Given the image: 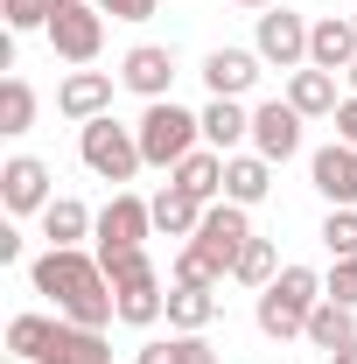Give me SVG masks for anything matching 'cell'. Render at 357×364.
<instances>
[{"mask_svg":"<svg viewBox=\"0 0 357 364\" xmlns=\"http://www.w3.org/2000/svg\"><path fill=\"white\" fill-rule=\"evenodd\" d=\"M28 280H36V294L56 301L63 322L105 329V322L119 316V294H112V280H105V267H98V252H85V245H49L43 259L28 267Z\"/></svg>","mask_w":357,"mask_h":364,"instance_id":"6da1fadb","label":"cell"},{"mask_svg":"<svg viewBox=\"0 0 357 364\" xmlns=\"http://www.w3.org/2000/svg\"><path fill=\"white\" fill-rule=\"evenodd\" d=\"M329 287H322V273L315 267H280L273 273V287H260V329H267L273 343H287V336H309V316L315 301H322Z\"/></svg>","mask_w":357,"mask_h":364,"instance_id":"7a4b0ae2","label":"cell"},{"mask_svg":"<svg viewBox=\"0 0 357 364\" xmlns=\"http://www.w3.org/2000/svg\"><path fill=\"white\" fill-rule=\"evenodd\" d=\"M78 154H85V168H91V176H98V182H112V189H119V182H134L140 168H147V154H140V134H134V127H119L112 112L78 127Z\"/></svg>","mask_w":357,"mask_h":364,"instance_id":"3957f363","label":"cell"},{"mask_svg":"<svg viewBox=\"0 0 357 364\" xmlns=\"http://www.w3.org/2000/svg\"><path fill=\"white\" fill-rule=\"evenodd\" d=\"M140 154H147V168H176L196 154V140H203V112H182L176 98H154L147 112H140Z\"/></svg>","mask_w":357,"mask_h":364,"instance_id":"277c9868","label":"cell"},{"mask_svg":"<svg viewBox=\"0 0 357 364\" xmlns=\"http://www.w3.org/2000/svg\"><path fill=\"white\" fill-rule=\"evenodd\" d=\"M43 36H49V49H56L63 63L91 70V63H98V49H105V14H98L91 0H63V7H56V21H49Z\"/></svg>","mask_w":357,"mask_h":364,"instance_id":"5b68a950","label":"cell"},{"mask_svg":"<svg viewBox=\"0 0 357 364\" xmlns=\"http://www.w3.org/2000/svg\"><path fill=\"white\" fill-rule=\"evenodd\" d=\"M309 28L294 7H267L260 14V28H252V49H260V63H280V70H309Z\"/></svg>","mask_w":357,"mask_h":364,"instance_id":"8992f818","label":"cell"},{"mask_svg":"<svg viewBox=\"0 0 357 364\" xmlns=\"http://www.w3.org/2000/svg\"><path fill=\"white\" fill-rule=\"evenodd\" d=\"M0 203H7L14 218L49 210V203H56V196H49V161H36V154H14V161H0Z\"/></svg>","mask_w":357,"mask_h":364,"instance_id":"52a82bcc","label":"cell"},{"mask_svg":"<svg viewBox=\"0 0 357 364\" xmlns=\"http://www.w3.org/2000/svg\"><path fill=\"white\" fill-rule=\"evenodd\" d=\"M252 154H267L273 168H280L287 154H302V112H294L287 98H267V105L252 112Z\"/></svg>","mask_w":357,"mask_h":364,"instance_id":"ba28073f","label":"cell"},{"mask_svg":"<svg viewBox=\"0 0 357 364\" xmlns=\"http://www.w3.org/2000/svg\"><path fill=\"white\" fill-rule=\"evenodd\" d=\"M119 85L140 91L147 105H154V98H169V85H176V49H161V43H134L127 56H119Z\"/></svg>","mask_w":357,"mask_h":364,"instance_id":"9c48e42d","label":"cell"},{"mask_svg":"<svg viewBox=\"0 0 357 364\" xmlns=\"http://www.w3.org/2000/svg\"><path fill=\"white\" fill-rule=\"evenodd\" d=\"M309 182L322 189V196H329V210H357V147H343V140L315 147Z\"/></svg>","mask_w":357,"mask_h":364,"instance_id":"30bf717a","label":"cell"},{"mask_svg":"<svg viewBox=\"0 0 357 364\" xmlns=\"http://www.w3.org/2000/svg\"><path fill=\"white\" fill-rule=\"evenodd\" d=\"M36 364H112V343H105V329H85V322H49V343Z\"/></svg>","mask_w":357,"mask_h":364,"instance_id":"8fae6325","label":"cell"},{"mask_svg":"<svg viewBox=\"0 0 357 364\" xmlns=\"http://www.w3.org/2000/svg\"><path fill=\"white\" fill-rule=\"evenodd\" d=\"M56 112L63 119H105L112 112V70H70L63 85H56Z\"/></svg>","mask_w":357,"mask_h":364,"instance_id":"7c38bea8","label":"cell"},{"mask_svg":"<svg viewBox=\"0 0 357 364\" xmlns=\"http://www.w3.org/2000/svg\"><path fill=\"white\" fill-rule=\"evenodd\" d=\"M147 231H154V210L134 189H112V203L98 210V245H147Z\"/></svg>","mask_w":357,"mask_h":364,"instance_id":"4fadbf2b","label":"cell"},{"mask_svg":"<svg viewBox=\"0 0 357 364\" xmlns=\"http://www.w3.org/2000/svg\"><path fill=\"white\" fill-rule=\"evenodd\" d=\"M203 85H211V98H245L260 85V49H211L203 56Z\"/></svg>","mask_w":357,"mask_h":364,"instance_id":"5bb4252c","label":"cell"},{"mask_svg":"<svg viewBox=\"0 0 357 364\" xmlns=\"http://www.w3.org/2000/svg\"><path fill=\"white\" fill-rule=\"evenodd\" d=\"M309 63L315 70H351L357 63V21L351 14H322L309 28Z\"/></svg>","mask_w":357,"mask_h":364,"instance_id":"9a60e30c","label":"cell"},{"mask_svg":"<svg viewBox=\"0 0 357 364\" xmlns=\"http://www.w3.org/2000/svg\"><path fill=\"white\" fill-rule=\"evenodd\" d=\"M357 343V309H343V301H315V316H309V350H322V358L336 364L343 350Z\"/></svg>","mask_w":357,"mask_h":364,"instance_id":"2e32d148","label":"cell"},{"mask_svg":"<svg viewBox=\"0 0 357 364\" xmlns=\"http://www.w3.org/2000/svg\"><path fill=\"white\" fill-rule=\"evenodd\" d=\"M287 105H294V112H302V119H336V105H343V98H336V70H287Z\"/></svg>","mask_w":357,"mask_h":364,"instance_id":"e0dca14e","label":"cell"},{"mask_svg":"<svg viewBox=\"0 0 357 364\" xmlns=\"http://www.w3.org/2000/svg\"><path fill=\"white\" fill-rule=\"evenodd\" d=\"M147 210H154V231H161V238H196V225H203V210H211V203H196L189 189L169 182V189H154V196H147Z\"/></svg>","mask_w":357,"mask_h":364,"instance_id":"ac0fdd59","label":"cell"},{"mask_svg":"<svg viewBox=\"0 0 357 364\" xmlns=\"http://www.w3.org/2000/svg\"><path fill=\"white\" fill-rule=\"evenodd\" d=\"M267 189H273V161L267 154H224V203H245V210H252Z\"/></svg>","mask_w":357,"mask_h":364,"instance_id":"d6986e66","label":"cell"},{"mask_svg":"<svg viewBox=\"0 0 357 364\" xmlns=\"http://www.w3.org/2000/svg\"><path fill=\"white\" fill-rule=\"evenodd\" d=\"M238 140H252V112H245L238 98H211V105H203V147L231 154Z\"/></svg>","mask_w":357,"mask_h":364,"instance_id":"ffe728a7","label":"cell"},{"mask_svg":"<svg viewBox=\"0 0 357 364\" xmlns=\"http://www.w3.org/2000/svg\"><path fill=\"white\" fill-rule=\"evenodd\" d=\"M211 322H218V287H169V329L203 336Z\"/></svg>","mask_w":357,"mask_h":364,"instance_id":"44dd1931","label":"cell"},{"mask_svg":"<svg viewBox=\"0 0 357 364\" xmlns=\"http://www.w3.org/2000/svg\"><path fill=\"white\" fill-rule=\"evenodd\" d=\"M176 189H189L196 203H218L224 196V154L218 147H196L189 161H176Z\"/></svg>","mask_w":357,"mask_h":364,"instance_id":"7402d4cb","label":"cell"},{"mask_svg":"<svg viewBox=\"0 0 357 364\" xmlns=\"http://www.w3.org/2000/svg\"><path fill=\"white\" fill-rule=\"evenodd\" d=\"M112 294H119V322H134V329H154V322L169 316L161 273H154V280H134V287H112Z\"/></svg>","mask_w":357,"mask_h":364,"instance_id":"603a6c76","label":"cell"},{"mask_svg":"<svg viewBox=\"0 0 357 364\" xmlns=\"http://www.w3.org/2000/svg\"><path fill=\"white\" fill-rule=\"evenodd\" d=\"M91 231H98V218H91L78 196H56V203L43 210V238L49 245H78V238H91Z\"/></svg>","mask_w":357,"mask_h":364,"instance_id":"cb8c5ba5","label":"cell"},{"mask_svg":"<svg viewBox=\"0 0 357 364\" xmlns=\"http://www.w3.org/2000/svg\"><path fill=\"white\" fill-rule=\"evenodd\" d=\"M28 127H36V85L21 70H7L0 77V134H28Z\"/></svg>","mask_w":357,"mask_h":364,"instance_id":"d4e9b609","label":"cell"},{"mask_svg":"<svg viewBox=\"0 0 357 364\" xmlns=\"http://www.w3.org/2000/svg\"><path fill=\"white\" fill-rule=\"evenodd\" d=\"M134 364H218V350L203 343V336H154V343H140V358Z\"/></svg>","mask_w":357,"mask_h":364,"instance_id":"484cf974","label":"cell"},{"mask_svg":"<svg viewBox=\"0 0 357 364\" xmlns=\"http://www.w3.org/2000/svg\"><path fill=\"white\" fill-rule=\"evenodd\" d=\"M273 273H280V252H273V238H245V252H238V267H231V280L238 287H273Z\"/></svg>","mask_w":357,"mask_h":364,"instance_id":"4316f807","label":"cell"},{"mask_svg":"<svg viewBox=\"0 0 357 364\" xmlns=\"http://www.w3.org/2000/svg\"><path fill=\"white\" fill-rule=\"evenodd\" d=\"M43 343H49V316H14L7 322V350H14V358H43Z\"/></svg>","mask_w":357,"mask_h":364,"instance_id":"83f0119b","label":"cell"},{"mask_svg":"<svg viewBox=\"0 0 357 364\" xmlns=\"http://www.w3.org/2000/svg\"><path fill=\"white\" fill-rule=\"evenodd\" d=\"M322 245H329V259H357V210H329L322 218Z\"/></svg>","mask_w":357,"mask_h":364,"instance_id":"f1b7e54d","label":"cell"},{"mask_svg":"<svg viewBox=\"0 0 357 364\" xmlns=\"http://www.w3.org/2000/svg\"><path fill=\"white\" fill-rule=\"evenodd\" d=\"M56 7H63V0H7V28H14V36L49 28V21H56Z\"/></svg>","mask_w":357,"mask_h":364,"instance_id":"f546056e","label":"cell"},{"mask_svg":"<svg viewBox=\"0 0 357 364\" xmlns=\"http://www.w3.org/2000/svg\"><path fill=\"white\" fill-rule=\"evenodd\" d=\"M322 287H329V301H343V309H357V259H336V267L322 273Z\"/></svg>","mask_w":357,"mask_h":364,"instance_id":"4dcf8cb0","label":"cell"},{"mask_svg":"<svg viewBox=\"0 0 357 364\" xmlns=\"http://www.w3.org/2000/svg\"><path fill=\"white\" fill-rule=\"evenodd\" d=\"M161 0H98V14H112V21H147Z\"/></svg>","mask_w":357,"mask_h":364,"instance_id":"1f68e13d","label":"cell"},{"mask_svg":"<svg viewBox=\"0 0 357 364\" xmlns=\"http://www.w3.org/2000/svg\"><path fill=\"white\" fill-rule=\"evenodd\" d=\"M336 140H343V147H357V98H343V105H336Z\"/></svg>","mask_w":357,"mask_h":364,"instance_id":"d6a6232c","label":"cell"},{"mask_svg":"<svg viewBox=\"0 0 357 364\" xmlns=\"http://www.w3.org/2000/svg\"><path fill=\"white\" fill-rule=\"evenodd\" d=\"M14 259H21V231L0 225V267H14Z\"/></svg>","mask_w":357,"mask_h":364,"instance_id":"836d02e7","label":"cell"},{"mask_svg":"<svg viewBox=\"0 0 357 364\" xmlns=\"http://www.w3.org/2000/svg\"><path fill=\"white\" fill-rule=\"evenodd\" d=\"M231 7H245V14H267V7H280V0H231Z\"/></svg>","mask_w":357,"mask_h":364,"instance_id":"e575fe53","label":"cell"},{"mask_svg":"<svg viewBox=\"0 0 357 364\" xmlns=\"http://www.w3.org/2000/svg\"><path fill=\"white\" fill-rule=\"evenodd\" d=\"M336 364H357V343H351V350H343V358H336Z\"/></svg>","mask_w":357,"mask_h":364,"instance_id":"d590c367","label":"cell"},{"mask_svg":"<svg viewBox=\"0 0 357 364\" xmlns=\"http://www.w3.org/2000/svg\"><path fill=\"white\" fill-rule=\"evenodd\" d=\"M343 77H351V98H357V63H351V70H343Z\"/></svg>","mask_w":357,"mask_h":364,"instance_id":"8d00e7d4","label":"cell"},{"mask_svg":"<svg viewBox=\"0 0 357 364\" xmlns=\"http://www.w3.org/2000/svg\"><path fill=\"white\" fill-rule=\"evenodd\" d=\"M351 7H357V0H351Z\"/></svg>","mask_w":357,"mask_h":364,"instance_id":"74e56055","label":"cell"}]
</instances>
